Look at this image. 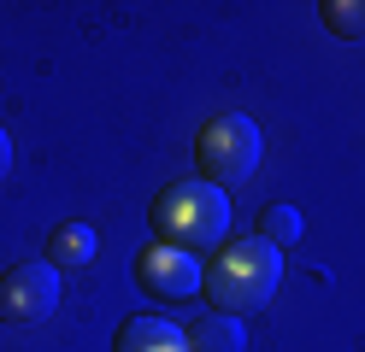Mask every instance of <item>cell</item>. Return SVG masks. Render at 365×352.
Masks as SVG:
<instances>
[{
    "label": "cell",
    "instance_id": "obj_1",
    "mask_svg": "<svg viewBox=\"0 0 365 352\" xmlns=\"http://www.w3.org/2000/svg\"><path fill=\"white\" fill-rule=\"evenodd\" d=\"M283 282V252L265 247V241H230L207 258V270H200V294L212 299L218 317H254L271 305Z\"/></svg>",
    "mask_w": 365,
    "mask_h": 352
},
{
    "label": "cell",
    "instance_id": "obj_7",
    "mask_svg": "<svg viewBox=\"0 0 365 352\" xmlns=\"http://www.w3.org/2000/svg\"><path fill=\"white\" fill-rule=\"evenodd\" d=\"M95 252H101V235L88 223H59L48 235V265L53 270H83V265H95Z\"/></svg>",
    "mask_w": 365,
    "mask_h": 352
},
{
    "label": "cell",
    "instance_id": "obj_2",
    "mask_svg": "<svg viewBox=\"0 0 365 352\" xmlns=\"http://www.w3.org/2000/svg\"><path fill=\"white\" fill-rule=\"evenodd\" d=\"M224 229H230V200L212 182H171L153 200V241L159 247H177V252L218 247Z\"/></svg>",
    "mask_w": 365,
    "mask_h": 352
},
{
    "label": "cell",
    "instance_id": "obj_3",
    "mask_svg": "<svg viewBox=\"0 0 365 352\" xmlns=\"http://www.w3.org/2000/svg\"><path fill=\"white\" fill-rule=\"evenodd\" d=\"M195 159H200V182H212L218 194H230V188H242L259 171V124L247 112L212 117L200 129V141H195Z\"/></svg>",
    "mask_w": 365,
    "mask_h": 352
},
{
    "label": "cell",
    "instance_id": "obj_11",
    "mask_svg": "<svg viewBox=\"0 0 365 352\" xmlns=\"http://www.w3.org/2000/svg\"><path fill=\"white\" fill-rule=\"evenodd\" d=\"M6 171H12V135L0 129V176H6Z\"/></svg>",
    "mask_w": 365,
    "mask_h": 352
},
{
    "label": "cell",
    "instance_id": "obj_4",
    "mask_svg": "<svg viewBox=\"0 0 365 352\" xmlns=\"http://www.w3.org/2000/svg\"><path fill=\"white\" fill-rule=\"evenodd\" d=\"M59 311V270L53 265H12L6 276H0V323L12 329H30L41 317Z\"/></svg>",
    "mask_w": 365,
    "mask_h": 352
},
{
    "label": "cell",
    "instance_id": "obj_6",
    "mask_svg": "<svg viewBox=\"0 0 365 352\" xmlns=\"http://www.w3.org/2000/svg\"><path fill=\"white\" fill-rule=\"evenodd\" d=\"M112 352H189V335L171 329L165 317H130L112 341Z\"/></svg>",
    "mask_w": 365,
    "mask_h": 352
},
{
    "label": "cell",
    "instance_id": "obj_10",
    "mask_svg": "<svg viewBox=\"0 0 365 352\" xmlns=\"http://www.w3.org/2000/svg\"><path fill=\"white\" fill-rule=\"evenodd\" d=\"M259 241L265 247H294V241H301V211H294V206H265L259 211Z\"/></svg>",
    "mask_w": 365,
    "mask_h": 352
},
{
    "label": "cell",
    "instance_id": "obj_9",
    "mask_svg": "<svg viewBox=\"0 0 365 352\" xmlns=\"http://www.w3.org/2000/svg\"><path fill=\"white\" fill-rule=\"evenodd\" d=\"M318 18H324L330 36L365 41V0H318Z\"/></svg>",
    "mask_w": 365,
    "mask_h": 352
},
{
    "label": "cell",
    "instance_id": "obj_5",
    "mask_svg": "<svg viewBox=\"0 0 365 352\" xmlns=\"http://www.w3.org/2000/svg\"><path fill=\"white\" fill-rule=\"evenodd\" d=\"M135 282H142V294L177 305V299L200 294V265L189 252H177V247H148L142 258H135Z\"/></svg>",
    "mask_w": 365,
    "mask_h": 352
},
{
    "label": "cell",
    "instance_id": "obj_8",
    "mask_svg": "<svg viewBox=\"0 0 365 352\" xmlns=\"http://www.w3.org/2000/svg\"><path fill=\"white\" fill-rule=\"evenodd\" d=\"M189 352H242V323L236 317H200L189 329Z\"/></svg>",
    "mask_w": 365,
    "mask_h": 352
}]
</instances>
